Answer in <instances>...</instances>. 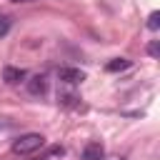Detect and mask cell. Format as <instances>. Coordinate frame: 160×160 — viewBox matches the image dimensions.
<instances>
[{"instance_id": "obj_1", "label": "cell", "mask_w": 160, "mask_h": 160, "mask_svg": "<svg viewBox=\"0 0 160 160\" xmlns=\"http://www.w3.org/2000/svg\"><path fill=\"white\" fill-rule=\"evenodd\" d=\"M42 145H45V138H42L40 132H25V135H20V138L12 142V152H15V155H32V152H38Z\"/></svg>"}, {"instance_id": "obj_2", "label": "cell", "mask_w": 160, "mask_h": 160, "mask_svg": "<svg viewBox=\"0 0 160 160\" xmlns=\"http://www.w3.org/2000/svg\"><path fill=\"white\" fill-rule=\"evenodd\" d=\"M58 78H60L62 82H68V85H78V82L85 80V72L78 70V68H60V70H58Z\"/></svg>"}, {"instance_id": "obj_3", "label": "cell", "mask_w": 160, "mask_h": 160, "mask_svg": "<svg viewBox=\"0 0 160 160\" xmlns=\"http://www.w3.org/2000/svg\"><path fill=\"white\" fill-rule=\"evenodd\" d=\"M2 80H5L8 85H18L20 80H25V70L8 65V68H2Z\"/></svg>"}, {"instance_id": "obj_4", "label": "cell", "mask_w": 160, "mask_h": 160, "mask_svg": "<svg viewBox=\"0 0 160 160\" xmlns=\"http://www.w3.org/2000/svg\"><path fill=\"white\" fill-rule=\"evenodd\" d=\"M105 158V150L100 142H88L85 150H82V160H102Z\"/></svg>"}, {"instance_id": "obj_5", "label": "cell", "mask_w": 160, "mask_h": 160, "mask_svg": "<svg viewBox=\"0 0 160 160\" xmlns=\"http://www.w3.org/2000/svg\"><path fill=\"white\" fill-rule=\"evenodd\" d=\"M45 90H48V82H45L42 75H32V78L28 80V92H30V95H42Z\"/></svg>"}, {"instance_id": "obj_6", "label": "cell", "mask_w": 160, "mask_h": 160, "mask_svg": "<svg viewBox=\"0 0 160 160\" xmlns=\"http://www.w3.org/2000/svg\"><path fill=\"white\" fill-rule=\"evenodd\" d=\"M128 68H130V60H125V58H115V60L108 62V70H110V72H122V70H128Z\"/></svg>"}, {"instance_id": "obj_7", "label": "cell", "mask_w": 160, "mask_h": 160, "mask_svg": "<svg viewBox=\"0 0 160 160\" xmlns=\"http://www.w3.org/2000/svg\"><path fill=\"white\" fill-rule=\"evenodd\" d=\"M148 28H150V30H158V28H160V12H158V10L150 12V18H148Z\"/></svg>"}, {"instance_id": "obj_8", "label": "cell", "mask_w": 160, "mask_h": 160, "mask_svg": "<svg viewBox=\"0 0 160 160\" xmlns=\"http://www.w3.org/2000/svg\"><path fill=\"white\" fill-rule=\"evenodd\" d=\"M8 30H10V18H0V38L8 35Z\"/></svg>"}, {"instance_id": "obj_9", "label": "cell", "mask_w": 160, "mask_h": 160, "mask_svg": "<svg viewBox=\"0 0 160 160\" xmlns=\"http://www.w3.org/2000/svg\"><path fill=\"white\" fill-rule=\"evenodd\" d=\"M60 102L62 105H78V98L75 95H60Z\"/></svg>"}, {"instance_id": "obj_10", "label": "cell", "mask_w": 160, "mask_h": 160, "mask_svg": "<svg viewBox=\"0 0 160 160\" xmlns=\"http://www.w3.org/2000/svg\"><path fill=\"white\" fill-rule=\"evenodd\" d=\"M148 52H150L152 58H158V52H160V50H158V42H155V40L150 42V48H148Z\"/></svg>"}, {"instance_id": "obj_11", "label": "cell", "mask_w": 160, "mask_h": 160, "mask_svg": "<svg viewBox=\"0 0 160 160\" xmlns=\"http://www.w3.org/2000/svg\"><path fill=\"white\" fill-rule=\"evenodd\" d=\"M102 160H125V158H102Z\"/></svg>"}, {"instance_id": "obj_12", "label": "cell", "mask_w": 160, "mask_h": 160, "mask_svg": "<svg viewBox=\"0 0 160 160\" xmlns=\"http://www.w3.org/2000/svg\"><path fill=\"white\" fill-rule=\"evenodd\" d=\"M10 2H32V0H10Z\"/></svg>"}]
</instances>
